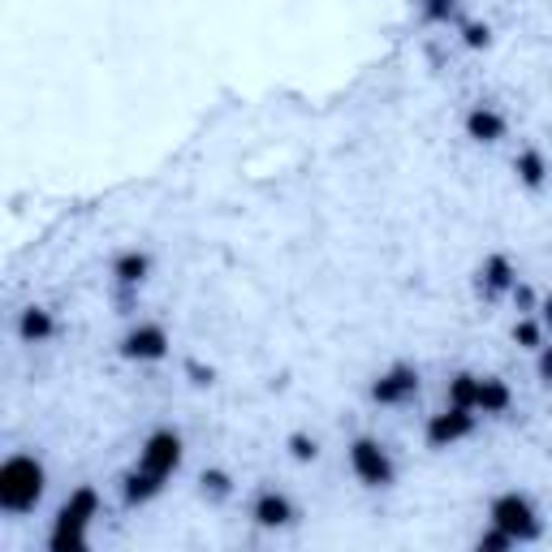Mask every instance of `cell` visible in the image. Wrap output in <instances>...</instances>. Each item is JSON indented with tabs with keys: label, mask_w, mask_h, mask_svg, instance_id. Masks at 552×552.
<instances>
[{
	"label": "cell",
	"mask_w": 552,
	"mask_h": 552,
	"mask_svg": "<svg viewBox=\"0 0 552 552\" xmlns=\"http://www.w3.org/2000/svg\"><path fill=\"white\" fill-rule=\"evenodd\" d=\"M44 488H48V471L31 453H13V458L0 462V509L5 514H31L44 501Z\"/></svg>",
	"instance_id": "1"
},
{
	"label": "cell",
	"mask_w": 552,
	"mask_h": 552,
	"mask_svg": "<svg viewBox=\"0 0 552 552\" xmlns=\"http://www.w3.org/2000/svg\"><path fill=\"white\" fill-rule=\"evenodd\" d=\"M95 514H100V492H95V488H78L57 509V518H52L48 548L52 552H78V548H87V531H91Z\"/></svg>",
	"instance_id": "2"
},
{
	"label": "cell",
	"mask_w": 552,
	"mask_h": 552,
	"mask_svg": "<svg viewBox=\"0 0 552 552\" xmlns=\"http://www.w3.org/2000/svg\"><path fill=\"white\" fill-rule=\"evenodd\" d=\"M488 522L492 527H501L509 531L518 544H535L544 535V522L540 514H535V505H531V496L527 492H518V488H509L501 496H492V505H488Z\"/></svg>",
	"instance_id": "3"
},
{
	"label": "cell",
	"mask_w": 552,
	"mask_h": 552,
	"mask_svg": "<svg viewBox=\"0 0 552 552\" xmlns=\"http://www.w3.org/2000/svg\"><path fill=\"white\" fill-rule=\"evenodd\" d=\"M350 471L363 488H389V483L397 479V466L389 458V449H384L380 440H371V436L350 440Z\"/></svg>",
	"instance_id": "4"
},
{
	"label": "cell",
	"mask_w": 552,
	"mask_h": 552,
	"mask_svg": "<svg viewBox=\"0 0 552 552\" xmlns=\"http://www.w3.org/2000/svg\"><path fill=\"white\" fill-rule=\"evenodd\" d=\"M471 436H475V410L453 406V402L445 410H436L423 427V440L432 449H453V445H462V440H471Z\"/></svg>",
	"instance_id": "5"
},
{
	"label": "cell",
	"mask_w": 552,
	"mask_h": 552,
	"mask_svg": "<svg viewBox=\"0 0 552 552\" xmlns=\"http://www.w3.org/2000/svg\"><path fill=\"white\" fill-rule=\"evenodd\" d=\"M186 458V445H182V436L173 432V427H160V432H151L143 440V449H138V466H147V471H156V475H177V466H182Z\"/></svg>",
	"instance_id": "6"
},
{
	"label": "cell",
	"mask_w": 552,
	"mask_h": 552,
	"mask_svg": "<svg viewBox=\"0 0 552 552\" xmlns=\"http://www.w3.org/2000/svg\"><path fill=\"white\" fill-rule=\"evenodd\" d=\"M169 333H164V324H134L126 337L117 341V354L126 358V363H160V358H169Z\"/></svg>",
	"instance_id": "7"
},
{
	"label": "cell",
	"mask_w": 552,
	"mask_h": 552,
	"mask_svg": "<svg viewBox=\"0 0 552 552\" xmlns=\"http://www.w3.org/2000/svg\"><path fill=\"white\" fill-rule=\"evenodd\" d=\"M414 397H419V371L410 363H393L389 371H380L371 380V402L376 406H406Z\"/></svg>",
	"instance_id": "8"
},
{
	"label": "cell",
	"mask_w": 552,
	"mask_h": 552,
	"mask_svg": "<svg viewBox=\"0 0 552 552\" xmlns=\"http://www.w3.org/2000/svg\"><path fill=\"white\" fill-rule=\"evenodd\" d=\"M514 285H518V268H514V259L501 255V251H492V255L479 264V272H475V289H479V294L488 298V302L505 298Z\"/></svg>",
	"instance_id": "9"
},
{
	"label": "cell",
	"mask_w": 552,
	"mask_h": 552,
	"mask_svg": "<svg viewBox=\"0 0 552 552\" xmlns=\"http://www.w3.org/2000/svg\"><path fill=\"white\" fill-rule=\"evenodd\" d=\"M251 518H255V527H264V531H281L294 522V501L276 488H264L251 505Z\"/></svg>",
	"instance_id": "10"
},
{
	"label": "cell",
	"mask_w": 552,
	"mask_h": 552,
	"mask_svg": "<svg viewBox=\"0 0 552 552\" xmlns=\"http://www.w3.org/2000/svg\"><path fill=\"white\" fill-rule=\"evenodd\" d=\"M160 492H164V475L147 471V466H134V471L121 475V505H126V509L151 505Z\"/></svg>",
	"instance_id": "11"
},
{
	"label": "cell",
	"mask_w": 552,
	"mask_h": 552,
	"mask_svg": "<svg viewBox=\"0 0 552 552\" xmlns=\"http://www.w3.org/2000/svg\"><path fill=\"white\" fill-rule=\"evenodd\" d=\"M505 130H509V121H505V113H496L492 104H475L471 113H466V138H471V143H501Z\"/></svg>",
	"instance_id": "12"
},
{
	"label": "cell",
	"mask_w": 552,
	"mask_h": 552,
	"mask_svg": "<svg viewBox=\"0 0 552 552\" xmlns=\"http://www.w3.org/2000/svg\"><path fill=\"white\" fill-rule=\"evenodd\" d=\"M151 276V255L147 251H121L113 259V281L121 294H130V289H138Z\"/></svg>",
	"instance_id": "13"
},
{
	"label": "cell",
	"mask_w": 552,
	"mask_h": 552,
	"mask_svg": "<svg viewBox=\"0 0 552 552\" xmlns=\"http://www.w3.org/2000/svg\"><path fill=\"white\" fill-rule=\"evenodd\" d=\"M514 173H518V186H527V190H544L548 186V156L540 147H522L518 156H514Z\"/></svg>",
	"instance_id": "14"
},
{
	"label": "cell",
	"mask_w": 552,
	"mask_h": 552,
	"mask_svg": "<svg viewBox=\"0 0 552 552\" xmlns=\"http://www.w3.org/2000/svg\"><path fill=\"white\" fill-rule=\"evenodd\" d=\"M514 406V389L501 380V376H479V402L475 410L479 414H509Z\"/></svg>",
	"instance_id": "15"
},
{
	"label": "cell",
	"mask_w": 552,
	"mask_h": 552,
	"mask_svg": "<svg viewBox=\"0 0 552 552\" xmlns=\"http://www.w3.org/2000/svg\"><path fill=\"white\" fill-rule=\"evenodd\" d=\"M52 333H57V320H52V311L48 307H26L18 315V337L26 345H39V341H48Z\"/></svg>",
	"instance_id": "16"
},
{
	"label": "cell",
	"mask_w": 552,
	"mask_h": 552,
	"mask_svg": "<svg viewBox=\"0 0 552 552\" xmlns=\"http://www.w3.org/2000/svg\"><path fill=\"white\" fill-rule=\"evenodd\" d=\"M199 492H203V501H207V505H225L229 496H233V479H229L225 471H216V466H212V471H203V475H199Z\"/></svg>",
	"instance_id": "17"
},
{
	"label": "cell",
	"mask_w": 552,
	"mask_h": 552,
	"mask_svg": "<svg viewBox=\"0 0 552 552\" xmlns=\"http://www.w3.org/2000/svg\"><path fill=\"white\" fill-rule=\"evenodd\" d=\"M449 402L475 410V402H479V376H475V371H458V376L449 380ZM475 414H479V410H475Z\"/></svg>",
	"instance_id": "18"
},
{
	"label": "cell",
	"mask_w": 552,
	"mask_h": 552,
	"mask_svg": "<svg viewBox=\"0 0 552 552\" xmlns=\"http://www.w3.org/2000/svg\"><path fill=\"white\" fill-rule=\"evenodd\" d=\"M514 345H522V350H540V345H544V320L522 315V320L514 324Z\"/></svg>",
	"instance_id": "19"
},
{
	"label": "cell",
	"mask_w": 552,
	"mask_h": 552,
	"mask_svg": "<svg viewBox=\"0 0 552 552\" xmlns=\"http://www.w3.org/2000/svg\"><path fill=\"white\" fill-rule=\"evenodd\" d=\"M285 449H289V458H294V462H302V466L320 458V445H315V436H307V432H289Z\"/></svg>",
	"instance_id": "20"
},
{
	"label": "cell",
	"mask_w": 552,
	"mask_h": 552,
	"mask_svg": "<svg viewBox=\"0 0 552 552\" xmlns=\"http://www.w3.org/2000/svg\"><path fill=\"white\" fill-rule=\"evenodd\" d=\"M423 22H432V26L458 22V0H423Z\"/></svg>",
	"instance_id": "21"
},
{
	"label": "cell",
	"mask_w": 552,
	"mask_h": 552,
	"mask_svg": "<svg viewBox=\"0 0 552 552\" xmlns=\"http://www.w3.org/2000/svg\"><path fill=\"white\" fill-rule=\"evenodd\" d=\"M462 48H471V52L492 48V26L488 22H462Z\"/></svg>",
	"instance_id": "22"
},
{
	"label": "cell",
	"mask_w": 552,
	"mask_h": 552,
	"mask_svg": "<svg viewBox=\"0 0 552 552\" xmlns=\"http://www.w3.org/2000/svg\"><path fill=\"white\" fill-rule=\"evenodd\" d=\"M514 544H518V540H514V535H509V531H501V527H488V531H483L479 540H475V552H509Z\"/></svg>",
	"instance_id": "23"
},
{
	"label": "cell",
	"mask_w": 552,
	"mask_h": 552,
	"mask_svg": "<svg viewBox=\"0 0 552 552\" xmlns=\"http://www.w3.org/2000/svg\"><path fill=\"white\" fill-rule=\"evenodd\" d=\"M186 376H190V384H199V389H203V384H212V380H216V371H212V367H203L199 358H190V363H186Z\"/></svg>",
	"instance_id": "24"
},
{
	"label": "cell",
	"mask_w": 552,
	"mask_h": 552,
	"mask_svg": "<svg viewBox=\"0 0 552 552\" xmlns=\"http://www.w3.org/2000/svg\"><path fill=\"white\" fill-rule=\"evenodd\" d=\"M509 298L518 302V311H522V315H527V311H535V294H531V285H522V281H518L514 289H509Z\"/></svg>",
	"instance_id": "25"
},
{
	"label": "cell",
	"mask_w": 552,
	"mask_h": 552,
	"mask_svg": "<svg viewBox=\"0 0 552 552\" xmlns=\"http://www.w3.org/2000/svg\"><path fill=\"white\" fill-rule=\"evenodd\" d=\"M535 371H540V380L552 384V345H540V358H535Z\"/></svg>",
	"instance_id": "26"
},
{
	"label": "cell",
	"mask_w": 552,
	"mask_h": 552,
	"mask_svg": "<svg viewBox=\"0 0 552 552\" xmlns=\"http://www.w3.org/2000/svg\"><path fill=\"white\" fill-rule=\"evenodd\" d=\"M540 320H544V328H552V294H544V302H540Z\"/></svg>",
	"instance_id": "27"
}]
</instances>
